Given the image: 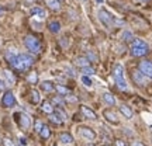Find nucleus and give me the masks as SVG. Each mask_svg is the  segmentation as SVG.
<instances>
[{
	"instance_id": "f257e3e1",
	"label": "nucleus",
	"mask_w": 152,
	"mask_h": 146,
	"mask_svg": "<svg viewBox=\"0 0 152 146\" xmlns=\"http://www.w3.org/2000/svg\"><path fill=\"white\" fill-rule=\"evenodd\" d=\"M10 65L18 72H26L34 65V58L31 56V55H28V54L16 55L14 60L11 62Z\"/></svg>"
},
{
	"instance_id": "f03ea898",
	"label": "nucleus",
	"mask_w": 152,
	"mask_h": 146,
	"mask_svg": "<svg viewBox=\"0 0 152 146\" xmlns=\"http://www.w3.org/2000/svg\"><path fill=\"white\" fill-rule=\"evenodd\" d=\"M148 54V45L142 39H132L131 42V55L132 56H144Z\"/></svg>"
},
{
	"instance_id": "7ed1b4c3",
	"label": "nucleus",
	"mask_w": 152,
	"mask_h": 146,
	"mask_svg": "<svg viewBox=\"0 0 152 146\" xmlns=\"http://www.w3.org/2000/svg\"><path fill=\"white\" fill-rule=\"evenodd\" d=\"M114 80H115V84L118 86L120 90H127V81L124 79V69L121 65H115L114 66Z\"/></svg>"
},
{
	"instance_id": "20e7f679",
	"label": "nucleus",
	"mask_w": 152,
	"mask_h": 146,
	"mask_svg": "<svg viewBox=\"0 0 152 146\" xmlns=\"http://www.w3.org/2000/svg\"><path fill=\"white\" fill-rule=\"evenodd\" d=\"M24 45H26V48H27L30 52H33V54H39V52H41V42H39V39L35 38L34 35H27V37L24 38Z\"/></svg>"
},
{
	"instance_id": "39448f33",
	"label": "nucleus",
	"mask_w": 152,
	"mask_h": 146,
	"mask_svg": "<svg viewBox=\"0 0 152 146\" xmlns=\"http://www.w3.org/2000/svg\"><path fill=\"white\" fill-rule=\"evenodd\" d=\"M14 117H16V121L18 122V125H20L21 129H28V128H30V125H31V118L28 117L27 114L18 113V114H16Z\"/></svg>"
},
{
	"instance_id": "423d86ee",
	"label": "nucleus",
	"mask_w": 152,
	"mask_h": 146,
	"mask_svg": "<svg viewBox=\"0 0 152 146\" xmlns=\"http://www.w3.org/2000/svg\"><path fill=\"white\" fill-rule=\"evenodd\" d=\"M99 18H100V21L104 24V27H107V28H111V27H113L114 17L110 14L109 11L100 10V11H99Z\"/></svg>"
},
{
	"instance_id": "0eeeda50",
	"label": "nucleus",
	"mask_w": 152,
	"mask_h": 146,
	"mask_svg": "<svg viewBox=\"0 0 152 146\" xmlns=\"http://www.w3.org/2000/svg\"><path fill=\"white\" fill-rule=\"evenodd\" d=\"M138 68H140V72H141L142 75H145L147 77L152 79V62L151 60H142V62H140Z\"/></svg>"
},
{
	"instance_id": "6e6552de",
	"label": "nucleus",
	"mask_w": 152,
	"mask_h": 146,
	"mask_svg": "<svg viewBox=\"0 0 152 146\" xmlns=\"http://www.w3.org/2000/svg\"><path fill=\"white\" fill-rule=\"evenodd\" d=\"M1 104H3V107H6V108L14 107V104H16V98H14V94H13L10 90L4 93V96H3V98H1Z\"/></svg>"
},
{
	"instance_id": "1a4fd4ad",
	"label": "nucleus",
	"mask_w": 152,
	"mask_h": 146,
	"mask_svg": "<svg viewBox=\"0 0 152 146\" xmlns=\"http://www.w3.org/2000/svg\"><path fill=\"white\" fill-rule=\"evenodd\" d=\"M79 132H80V135L83 138H86V141H93L96 138V134L90 128H87V126H82L80 129H79Z\"/></svg>"
},
{
	"instance_id": "9d476101",
	"label": "nucleus",
	"mask_w": 152,
	"mask_h": 146,
	"mask_svg": "<svg viewBox=\"0 0 152 146\" xmlns=\"http://www.w3.org/2000/svg\"><path fill=\"white\" fill-rule=\"evenodd\" d=\"M132 79H134V81H135L137 84L144 86V84H145V80H147V76L142 75L140 70H135V72H132Z\"/></svg>"
},
{
	"instance_id": "9b49d317",
	"label": "nucleus",
	"mask_w": 152,
	"mask_h": 146,
	"mask_svg": "<svg viewBox=\"0 0 152 146\" xmlns=\"http://www.w3.org/2000/svg\"><path fill=\"white\" fill-rule=\"evenodd\" d=\"M82 113H83V115H85L86 118H89V119H96L97 118L96 113H94L93 110H90L89 107H86V105H82Z\"/></svg>"
},
{
	"instance_id": "f8f14e48",
	"label": "nucleus",
	"mask_w": 152,
	"mask_h": 146,
	"mask_svg": "<svg viewBox=\"0 0 152 146\" xmlns=\"http://www.w3.org/2000/svg\"><path fill=\"white\" fill-rule=\"evenodd\" d=\"M104 118L107 119V121H110L111 124H118V119H117V115L113 113V111H109V110H106L103 113Z\"/></svg>"
},
{
	"instance_id": "ddd939ff",
	"label": "nucleus",
	"mask_w": 152,
	"mask_h": 146,
	"mask_svg": "<svg viewBox=\"0 0 152 146\" xmlns=\"http://www.w3.org/2000/svg\"><path fill=\"white\" fill-rule=\"evenodd\" d=\"M3 75H4V77H6V80H7V83L9 84H14L16 83V76H14V73H11L10 70H3Z\"/></svg>"
},
{
	"instance_id": "4468645a",
	"label": "nucleus",
	"mask_w": 152,
	"mask_h": 146,
	"mask_svg": "<svg viewBox=\"0 0 152 146\" xmlns=\"http://www.w3.org/2000/svg\"><path fill=\"white\" fill-rule=\"evenodd\" d=\"M45 3L48 6L49 9H52V10H59L61 9V3L58 0H45Z\"/></svg>"
},
{
	"instance_id": "2eb2a0df",
	"label": "nucleus",
	"mask_w": 152,
	"mask_h": 146,
	"mask_svg": "<svg viewBox=\"0 0 152 146\" xmlns=\"http://www.w3.org/2000/svg\"><path fill=\"white\" fill-rule=\"evenodd\" d=\"M103 100H104V103L109 104V105H114V104H115V100H114V97H113V94H111V93H104Z\"/></svg>"
},
{
	"instance_id": "dca6fc26",
	"label": "nucleus",
	"mask_w": 152,
	"mask_h": 146,
	"mask_svg": "<svg viewBox=\"0 0 152 146\" xmlns=\"http://www.w3.org/2000/svg\"><path fill=\"white\" fill-rule=\"evenodd\" d=\"M41 89H42L44 92L51 93V92H54L55 90V86L51 83V81H42V83H41Z\"/></svg>"
},
{
	"instance_id": "f3484780",
	"label": "nucleus",
	"mask_w": 152,
	"mask_h": 146,
	"mask_svg": "<svg viewBox=\"0 0 152 146\" xmlns=\"http://www.w3.org/2000/svg\"><path fill=\"white\" fill-rule=\"evenodd\" d=\"M120 111L123 113V115H124L125 118H132V111H131V108L128 105H121Z\"/></svg>"
},
{
	"instance_id": "a211bd4d",
	"label": "nucleus",
	"mask_w": 152,
	"mask_h": 146,
	"mask_svg": "<svg viewBox=\"0 0 152 146\" xmlns=\"http://www.w3.org/2000/svg\"><path fill=\"white\" fill-rule=\"evenodd\" d=\"M41 110H42L44 113H47V114H52L55 108L52 107V104L49 103V101H44V103H42V107H41Z\"/></svg>"
},
{
	"instance_id": "6ab92c4d",
	"label": "nucleus",
	"mask_w": 152,
	"mask_h": 146,
	"mask_svg": "<svg viewBox=\"0 0 152 146\" xmlns=\"http://www.w3.org/2000/svg\"><path fill=\"white\" fill-rule=\"evenodd\" d=\"M31 14L39 17V18H44V17H45V11H44L41 7H33V9H31Z\"/></svg>"
},
{
	"instance_id": "aec40b11",
	"label": "nucleus",
	"mask_w": 152,
	"mask_h": 146,
	"mask_svg": "<svg viewBox=\"0 0 152 146\" xmlns=\"http://www.w3.org/2000/svg\"><path fill=\"white\" fill-rule=\"evenodd\" d=\"M59 139H61V142H62V143H72V142H73V138H72V135L66 134V132L61 134V135H59Z\"/></svg>"
},
{
	"instance_id": "412c9836",
	"label": "nucleus",
	"mask_w": 152,
	"mask_h": 146,
	"mask_svg": "<svg viewBox=\"0 0 152 146\" xmlns=\"http://www.w3.org/2000/svg\"><path fill=\"white\" fill-rule=\"evenodd\" d=\"M49 31H51V33H54V34L59 33L61 31V24L58 21H52L51 24H49Z\"/></svg>"
},
{
	"instance_id": "4be33fe9",
	"label": "nucleus",
	"mask_w": 152,
	"mask_h": 146,
	"mask_svg": "<svg viewBox=\"0 0 152 146\" xmlns=\"http://www.w3.org/2000/svg\"><path fill=\"white\" fill-rule=\"evenodd\" d=\"M76 65L80 66V68H86V66H89V59L85 56H80V58L76 59Z\"/></svg>"
},
{
	"instance_id": "5701e85b",
	"label": "nucleus",
	"mask_w": 152,
	"mask_h": 146,
	"mask_svg": "<svg viewBox=\"0 0 152 146\" xmlns=\"http://www.w3.org/2000/svg\"><path fill=\"white\" fill-rule=\"evenodd\" d=\"M39 135H41V138L42 139H48L49 135H51V131H49V128L47 126V125H44L42 129H41V132H39Z\"/></svg>"
},
{
	"instance_id": "b1692460",
	"label": "nucleus",
	"mask_w": 152,
	"mask_h": 146,
	"mask_svg": "<svg viewBox=\"0 0 152 146\" xmlns=\"http://www.w3.org/2000/svg\"><path fill=\"white\" fill-rule=\"evenodd\" d=\"M55 90L59 93V96H68L69 94V90L66 89V87L61 86V84H58V86H55Z\"/></svg>"
},
{
	"instance_id": "393cba45",
	"label": "nucleus",
	"mask_w": 152,
	"mask_h": 146,
	"mask_svg": "<svg viewBox=\"0 0 152 146\" xmlns=\"http://www.w3.org/2000/svg\"><path fill=\"white\" fill-rule=\"evenodd\" d=\"M31 103L33 104L39 103V93L37 90H31Z\"/></svg>"
},
{
	"instance_id": "a878e982",
	"label": "nucleus",
	"mask_w": 152,
	"mask_h": 146,
	"mask_svg": "<svg viewBox=\"0 0 152 146\" xmlns=\"http://www.w3.org/2000/svg\"><path fill=\"white\" fill-rule=\"evenodd\" d=\"M49 119H51L52 122H55V124H62V122H64V121H62V119H61L59 117H58V115H56L55 113L51 114V117H49Z\"/></svg>"
},
{
	"instance_id": "bb28decb",
	"label": "nucleus",
	"mask_w": 152,
	"mask_h": 146,
	"mask_svg": "<svg viewBox=\"0 0 152 146\" xmlns=\"http://www.w3.org/2000/svg\"><path fill=\"white\" fill-rule=\"evenodd\" d=\"M54 113L56 114V115H58V117H59V118L62 119V121H65V119H66V114H65V111H62L61 108L54 110Z\"/></svg>"
},
{
	"instance_id": "cd10ccee",
	"label": "nucleus",
	"mask_w": 152,
	"mask_h": 146,
	"mask_svg": "<svg viewBox=\"0 0 152 146\" xmlns=\"http://www.w3.org/2000/svg\"><path fill=\"white\" fill-rule=\"evenodd\" d=\"M82 83L86 87H92V80L89 79V76H85V75L82 76Z\"/></svg>"
},
{
	"instance_id": "c85d7f7f",
	"label": "nucleus",
	"mask_w": 152,
	"mask_h": 146,
	"mask_svg": "<svg viewBox=\"0 0 152 146\" xmlns=\"http://www.w3.org/2000/svg\"><path fill=\"white\" fill-rule=\"evenodd\" d=\"M82 72H83V75L85 76H90V75H93L94 72H93V69L92 68H89V66H86V68H82Z\"/></svg>"
},
{
	"instance_id": "c756f323",
	"label": "nucleus",
	"mask_w": 152,
	"mask_h": 146,
	"mask_svg": "<svg viewBox=\"0 0 152 146\" xmlns=\"http://www.w3.org/2000/svg\"><path fill=\"white\" fill-rule=\"evenodd\" d=\"M28 81L30 83H37V73H31V75L28 76Z\"/></svg>"
},
{
	"instance_id": "7c9ffc66",
	"label": "nucleus",
	"mask_w": 152,
	"mask_h": 146,
	"mask_svg": "<svg viewBox=\"0 0 152 146\" xmlns=\"http://www.w3.org/2000/svg\"><path fill=\"white\" fill-rule=\"evenodd\" d=\"M42 126H44V124L41 122V121H37V122H35V131H37V132H41Z\"/></svg>"
},
{
	"instance_id": "2f4dec72",
	"label": "nucleus",
	"mask_w": 152,
	"mask_h": 146,
	"mask_svg": "<svg viewBox=\"0 0 152 146\" xmlns=\"http://www.w3.org/2000/svg\"><path fill=\"white\" fill-rule=\"evenodd\" d=\"M123 38H124L125 41H132V34H131V33H124Z\"/></svg>"
},
{
	"instance_id": "473e14b6",
	"label": "nucleus",
	"mask_w": 152,
	"mask_h": 146,
	"mask_svg": "<svg viewBox=\"0 0 152 146\" xmlns=\"http://www.w3.org/2000/svg\"><path fill=\"white\" fill-rule=\"evenodd\" d=\"M3 145H4V146H16L14 143H13V142L10 141V139H7V138H6L4 141H3Z\"/></svg>"
},
{
	"instance_id": "72a5a7b5",
	"label": "nucleus",
	"mask_w": 152,
	"mask_h": 146,
	"mask_svg": "<svg viewBox=\"0 0 152 146\" xmlns=\"http://www.w3.org/2000/svg\"><path fill=\"white\" fill-rule=\"evenodd\" d=\"M52 101H54L55 104H62V103H64V100H62V97H55L54 100H52Z\"/></svg>"
},
{
	"instance_id": "f704fd0d",
	"label": "nucleus",
	"mask_w": 152,
	"mask_h": 146,
	"mask_svg": "<svg viewBox=\"0 0 152 146\" xmlns=\"http://www.w3.org/2000/svg\"><path fill=\"white\" fill-rule=\"evenodd\" d=\"M66 100H68V101H72V103H73V101H76L77 98H76V97H71V96H66Z\"/></svg>"
},
{
	"instance_id": "c9c22d12",
	"label": "nucleus",
	"mask_w": 152,
	"mask_h": 146,
	"mask_svg": "<svg viewBox=\"0 0 152 146\" xmlns=\"http://www.w3.org/2000/svg\"><path fill=\"white\" fill-rule=\"evenodd\" d=\"M20 143H21V145H27V139H26V138H20Z\"/></svg>"
},
{
	"instance_id": "e433bc0d",
	"label": "nucleus",
	"mask_w": 152,
	"mask_h": 146,
	"mask_svg": "<svg viewBox=\"0 0 152 146\" xmlns=\"http://www.w3.org/2000/svg\"><path fill=\"white\" fill-rule=\"evenodd\" d=\"M89 58H90L92 60H96V56H94V55H93L92 52H89Z\"/></svg>"
},
{
	"instance_id": "4c0bfd02",
	"label": "nucleus",
	"mask_w": 152,
	"mask_h": 146,
	"mask_svg": "<svg viewBox=\"0 0 152 146\" xmlns=\"http://www.w3.org/2000/svg\"><path fill=\"white\" fill-rule=\"evenodd\" d=\"M132 146H145V145H144V143H141V142H135Z\"/></svg>"
},
{
	"instance_id": "58836bf2",
	"label": "nucleus",
	"mask_w": 152,
	"mask_h": 146,
	"mask_svg": "<svg viewBox=\"0 0 152 146\" xmlns=\"http://www.w3.org/2000/svg\"><path fill=\"white\" fill-rule=\"evenodd\" d=\"M4 86H6V84L1 80H0V90H3V89H4Z\"/></svg>"
},
{
	"instance_id": "ea45409f",
	"label": "nucleus",
	"mask_w": 152,
	"mask_h": 146,
	"mask_svg": "<svg viewBox=\"0 0 152 146\" xmlns=\"http://www.w3.org/2000/svg\"><path fill=\"white\" fill-rule=\"evenodd\" d=\"M117 146H125V145L123 143V142H120V141H118V142H117Z\"/></svg>"
},
{
	"instance_id": "a19ab883",
	"label": "nucleus",
	"mask_w": 152,
	"mask_h": 146,
	"mask_svg": "<svg viewBox=\"0 0 152 146\" xmlns=\"http://www.w3.org/2000/svg\"><path fill=\"white\" fill-rule=\"evenodd\" d=\"M3 13H4V9H3V7H0V16H1Z\"/></svg>"
},
{
	"instance_id": "79ce46f5",
	"label": "nucleus",
	"mask_w": 152,
	"mask_h": 146,
	"mask_svg": "<svg viewBox=\"0 0 152 146\" xmlns=\"http://www.w3.org/2000/svg\"><path fill=\"white\" fill-rule=\"evenodd\" d=\"M96 1H97V3H102V1H103V0H96Z\"/></svg>"
},
{
	"instance_id": "37998d69",
	"label": "nucleus",
	"mask_w": 152,
	"mask_h": 146,
	"mask_svg": "<svg viewBox=\"0 0 152 146\" xmlns=\"http://www.w3.org/2000/svg\"><path fill=\"white\" fill-rule=\"evenodd\" d=\"M52 146H56V145H52Z\"/></svg>"
},
{
	"instance_id": "c03bdc74",
	"label": "nucleus",
	"mask_w": 152,
	"mask_h": 146,
	"mask_svg": "<svg viewBox=\"0 0 152 146\" xmlns=\"http://www.w3.org/2000/svg\"><path fill=\"white\" fill-rule=\"evenodd\" d=\"M82 1H85V0H82Z\"/></svg>"
},
{
	"instance_id": "a18cd8bd",
	"label": "nucleus",
	"mask_w": 152,
	"mask_h": 146,
	"mask_svg": "<svg viewBox=\"0 0 152 146\" xmlns=\"http://www.w3.org/2000/svg\"><path fill=\"white\" fill-rule=\"evenodd\" d=\"M58 1H61V0H58Z\"/></svg>"
},
{
	"instance_id": "49530a36",
	"label": "nucleus",
	"mask_w": 152,
	"mask_h": 146,
	"mask_svg": "<svg viewBox=\"0 0 152 146\" xmlns=\"http://www.w3.org/2000/svg\"><path fill=\"white\" fill-rule=\"evenodd\" d=\"M18 146H21V145H18Z\"/></svg>"
}]
</instances>
